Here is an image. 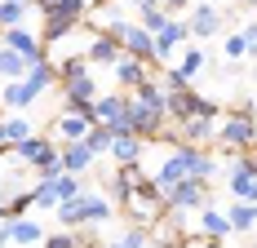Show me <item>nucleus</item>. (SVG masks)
<instances>
[{
    "label": "nucleus",
    "mask_w": 257,
    "mask_h": 248,
    "mask_svg": "<svg viewBox=\"0 0 257 248\" xmlns=\"http://www.w3.org/2000/svg\"><path fill=\"white\" fill-rule=\"evenodd\" d=\"M217 142H222V147H231V151L257 147V115L235 106L231 115H222V124H217Z\"/></svg>",
    "instance_id": "1"
},
{
    "label": "nucleus",
    "mask_w": 257,
    "mask_h": 248,
    "mask_svg": "<svg viewBox=\"0 0 257 248\" xmlns=\"http://www.w3.org/2000/svg\"><path fill=\"white\" fill-rule=\"evenodd\" d=\"M164 204H169V213H186V208H204L208 204V191L200 177H182L178 186H169L164 191Z\"/></svg>",
    "instance_id": "2"
},
{
    "label": "nucleus",
    "mask_w": 257,
    "mask_h": 248,
    "mask_svg": "<svg viewBox=\"0 0 257 248\" xmlns=\"http://www.w3.org/2000/svg\"><path fill=\"white\" fill-rule=\"evenodd\" d=\"M226 191H231L235 199H244V204H257V173L248 169V160L244 155H235L231 164H226Z\"/></svg>",
    "instance_id": "3"
},
{
    "label": "nucleus",
    "mask_w": 257,
    "mask_h": 248,
    "mask_svg": "<svg viewBox=\"0 0 257 248\" xmlns=\"http://www.w3.org/2000/svg\"><path fill=\"white\" fill-rule=\"evenodd\" d=\"M93 111L102 124H111V133H128V93H102Z\"/></svg>",
    "instance_id": "4"
},
{
    "label": "nucleus",
    "mask_w": 257,
    "mask_h": 248,
    "mask_svg": "<svg viewBox=\"0 0 257 248\" xmlns=\"http://www.w3.org/2000/svg\"><path fill=\"white\" fill-rule=\"evenodd\" d=\"M0 40H5V49L23 53L31 67H36V62H45V40H40V36H31L27 27H5V36H0Z\"/></svg>",
    "instance_id": "5"
},
{
    "label": "nucleus",
    "mask_w": 257,
    "mask_h": 248,
    "mask_svg": "<svg viewBox=\"0 0 257 248\" xmlns=\"http://www.w3.org/2000/svg\"><path fill=\"white\" fill-rule=\"evenodd\" d=\"M186 36H191V23H186V18H169V27L155 36V62H169L173 49H178Z\"/></svg>",
    "instance_id": "6"
},
{
    "label": "nucleus",
    "mask_w": 257,
    "mask_h": 248,
    "mask_svg": "<svg viewBox=\"0 0 257 248\" xmlns=\"http://www.w3.org/2000/svg\"><path fill=\"white\" fill-rule=\"evenodd\" d=\"M40 98V89L31 84V80H5L0 84V106H9V111H23L31 102Z\"/></svg>",
    "instance_id": "7"
},
{
    "label": "nucleus",
    "mask_w": 257,
    "mask_h": 248,
    "mask_svg": "<svg viewBox=\"0 0 257 248\" xmlns=\"http://www.w3.org/2000/svg\"><path fill=\"white\" fill-rule=\"evenodd\" d=\"M62 93H67V111H76V106L98 102V84H93L89 75H76V80H67V84H62Z\"/></svg>",
    "instance_id": "8"
},
{
    "label": "nucleus",
    "mask_w": 257,
    "mask_h": 248,
    "mask_svg": "<svg viewBox=\"0 0 257 248\" xmlns=\"http://www.w3.org/2000/svg\"><path fill=\"white\" fill-rule=\"evenodd\" d=\"M62 169H67V173H84V169H93V160H98V155H93V151L84 147V142H62Z\"/></svg>",
    "instance_id": "9"
},
{
    "label": "nucleus",
    "mask_w": 257,
    "mask_h": 248,
    "mask_svg": "<svg viewBox=\"0 0 257 248\" xmlns=\"http://www.w3.org/2000/svg\"><path fill=\"white\" fill-rule=\"evenodd\" d=\"M217 138V120H186L178 133L182 147H204V142H213Z\"/></svg>",
    "instance_id": "10"
},
{
    "label": "nucleus",
    "mask_w": 257,
    "mask_h": 248,
    "mask_svg": "<svg viewBox=\"0 0 257 248\" xmlns=\"http://www.w3.org/2000/svg\"><path fill=\"white\" fill-rule=\"evenodd\" d=\"M142 147H147V142H142L138 133H115V138H111V160H115V164H138Z\"/></svg>",
    "instance_id": "11"
},
{
    "label": "nucleus",
    "mask_w": 257,
    "mask_h": 248,
    "mask_svg": "<svg viewBox=\"0 0 257 248\" xmlns=\"http://www.w3.org/2000/svg\"><path fill=\"white\" fill-rule=\"evenodd\" d=\"M84 58H89V62H106V67H115V62L124 58V49H120V45H115L111 36H102V31H98V36L89 40V49H84Z\"/></svg>",
    "instance_id": "12"
},
{
    "label": "nucleus",
    "mask_w": 257,
    "mask_h": 248,
    "mask_svg": "<svg viewBox=\"0 0 257 248\" xmlns=\"http://www.w3.org/2000/svg\"><path fill=\"white\" fill-rule=\"evenodd\" d=\"M111 222V204L102 195H80V226H106Z\"/></svg>",
    "instance_id": "13"
},
{
    "label": "nucleus",
    "mask_w": 257,
    "mask_h": 248,
    "mask_svg": "<svg viewBox=\"0 0 257 248\" xmlns=\"http://www.w3.org/2000/svg\"><path fill=\"white\" fill-rule=\"evenodd\" d=\"M111 71H115V84H124V89H138L142 80H151V75H147V62H138V58H128V53L111 67Z\"/></svg>",
    "instance_id": "14"
},
{
    "label": "nucleus",
    "mask_w": 257,
    "mask_h": 248,
    "mask_svg": "<svg viewBox=\"0 0 257 248\" xmlns=\"http://www.w3.org/2000/svg\"><path fill=\"white\" fill-rule=\"evenodd\" d=\"M186 23H191V36H200V40L222 31V18H217V9H213V5H200V9H195Z\"/></svg>",
    "instance_id": "15"
},
{
    "label": "nucleus",
    "mask_w": 257,
    "mask_h": 248,
    "mask_svg": "<svg viewBox=\"0 0 257 248\" xmlns=\"http://www.w3.org/2000/svg\"><path fill=\"white\" fill-rule=\"evenodd\" d=\"M9 230H14V244H45V226L31 217H9Z\"/></svg>",
    "instance_id": "16"
},
{
    "label": "nucleus",
    "mask_w": 257,
    "mask_h": 248,
    "mask_svg": "<svg viewBox=\"0 0 257 248\" xmlns=\"http://www.w3.org/2000/svg\"><path fill=\"white\" fill-rule=\"evenodd\" d=\"M27 71H31V62H27L23 53L0 45V80H27Z\"/></svg>",
    "instance_id": "17"
},
{
    "label": "nucleus",
    "mask_w": 257,
    "mask_h": 248,
    "mask_svg": "<svg viewBox=\"0 0 257 248\" xmlns=\"http://www.w3.org/2000/svg\"><path fill=\"white\" fill-rule=\"evenodd\" d=\"M23 138H31V120H23V115L0 120V147H18Z\"/></svg>",
    "instance_id": "18"
},
{
    "label": "nucleus",
    "mask_w": 257,
    "mask_h": 248,
    "mask_svg": "<svg viewBox=\"0 0 257 248\" xmlns=\"http://www.w3.org/2000/svg\"><path fill=\"white\" fill-rule=\"evenodd\" d=\"M84 9H89V0H53V5H45L40 14H45V18H71V23H80Z\"/></svg>",
    "instance_id": "19"
},
{
    "label": "nucleus",
    "mask_w": 257,
    "mask_h": 248,
    "mask_svg": "<svg viewBox=\"0 0 257 248\" xmlns=\"http://www.w3.org/2000/svg\"><path fill=\"white\" fill-rule=\"evenodd\" d=\"M200 222H204V235H217V239H226V235H231V217H226V213H217V204H204Z\"/></svg>",
    "instance_id": "20"
},
{
    "label": "nucleus",
    "mask_w": 257,
    "mask_h": 248,
    "mask_svg": "<svg viewBox=\"0 0 257 248\" xmlns=\"http://www.w3.org/2000/svg\"><path fill=\"white\" fill-rule=\"evenodd\" d=\"M31 199H36V208H58L62 195H58V177H40L36 186H31Z\"/></svg>",
    "instance_id": "21"
},
{
    "label": "nucleus",
    "mask_w": 257,
    "mask_h": 248,
    "mask_svg": "<svg viewBox=\"0 0 257 248\" xmlns=\"http://www.w3.org/2000/svg\"><path fill=\"white\" fill-rule=\"evenodd\" d=\"M226 217H231V230H253V226H257V204L235 199L231 208H226Z\"/></svg>",
    "instance_id": "22"
},
{
    "label": "nucleus",
    "mask_w": 257,
    "mask_h": 248,
    "mask_svg": "<svg viewBox=\"0 0 257 248\" xmlns=\"http://www.w3.org/2000/svg\"><path fill=\"white\" fill-rule=\"evenodd\" d=\"M111 138H115V133H111V124H93V129L84 133V147L102 160V155H111Z\"/></svg>",
    "instance_id": "23"
},
{
    "label": "nucleus",
    "mask_w": 257,
    "mask_h": 248,
    "mask_svg": "<svg viewBox=\"0 0 257 248\" xmlns=\"http://www.w3.org/2000/svg\"><path fill=\"white\" fill-rule=\"evenodd\" d=\"M27 80H31L40 93H45V89H53V84H62V75H58V67H53L49 58H45V62H36V67L27 71Z\"/></svg>",
    "instance_id": "24"
},
{
    "label": "nucleus",
    "mask_w": 257,
    "mask_h": 248,
    "mask_svg": "<svg viewBox=\"0 0 257 248\" xmlns=\"http://www.w3.org/2000/svg\"><path fill=\"white\" fill-rule=\"evenodd\" d=\"M58 75H62V84L76 80V75H89V58H84V53H67V58L58 62Z\"/></svg>",
    "instance_id": "25"
},
{
    "label": "nucleus",
    "mask_w": 257,
    "mask_h": 248,
    "mask_svg": "<svg viewBox=\"0 0 257 248\" xmlns=\"http://www.w3.org/2000/svg\"><path fill=\"white\" fill-rule=\"evenodd\" d=\"M106 244L111 248H147L151 244V230H147V226H128L120 239H106Z\"/></svg>",
    "instance_id": "26"
},
{
    "label": "nucleus",
    "mask_w": 257,
    "mask_h": 248,
    "mask_svg": "<svg viewBox=\"0 0 257 248\" xmlns=\"http://www.w3.org/2000/svg\"><path fill=\"white\" fill-rule=\"evenodd\" d=\"M173 71H178L182 80H186V84H191V80H195V75L204 71V53H200V49H186V58H182V62H178V67H173Z\"/></svg>",
    "instance_id": "27"
},
{
    "label": "nucleus",
    "mask_w": 257,
    "mask_h": 248,
    "mask_svg": "<svg viewBox=\"0 0 257 248\" xmlns=\"http://www.w3.org/2000/svg\"><path fill=\"white\" fill-rule=\"evenodd\" d=\"M27 5L23 0H0V27H23Z\"/></svg>",
    "instance_id": "28"
},
{
    "label": "nucleus",
    "mask_w": 257,
    "mask_h": 248,
    "mask_svg": "<svg viewBox=\"0 0 257 248\" xmlns=\"http://www.w3.org/2000/svg\"><path fill=\"white\" fill-rule=\"evenodd\" d=\"M222 53H226L231 62H239V58H248V45H244V36H239V31H231V36H226V45H222Z\"/></svg>",
    "instance_id": "29"
},
{
    "label": "nucleus",
    "mask_w": 257,
    "mask_h": 248,
    "mask_svg": "<svg viewBox=\"0 0 257 248\" xmlns=\"http://www.w3.org/2000/svg\"><path fill=\"white\" fill-rule=\"evenodd\" d=\"M45 248H80V230H58V235H45Z\"/></svg>",
    "instance_id": "30"
},
{
    "label": "nucleus",
    "mask_w": 257,
    "mask_h": 248,
    "mask_svg": "<svg viewBox=\"0 0 257 248\" xmlns=\"http://www.w3.org/2000/svg\"><path fill=\"white\" fill-rule=\"evenodd\" d=\"M138 23L147 27V31H151V36H160V31H164V27H169V14H164V9H155V14H142V18H138Z\"/></svg>",
    "instance_id": "31"
},
{
    "label": "nucleus",
    "mask_w": 257,
    "mask_h": 248,
    "mask_svg": "<svg viewBox=\"0 0 257 248\" xmlns=\"http://www.w3.org/2000/svg\"><path fill=\"white\" fill-rule=\"evenodd\" d=\"M178 248H222V239L217 235H186Z\"/></svg>",
    "instance_id": "32"
},
{
    "label": "nucleus",
    "mask_w": 257,
    "mask_h": 248,
    "mask_svg": "<svg viewBox=\"0 0 257 248\" xmlns=\"http://www.w3.org/2000/svg\"><path fill=\"white\" fill-rule=\"evenodd\" d=\"M239 36H244V45H248V53L257 58V18H248V23L239 27Z\"/></svg>",
    "instance_id": "33"
},
{
    "label": "nucleus",
    "mask_w": 257,
    "mask_h": 248,
    "mask_svg": "<svg viewBox=\"0 0 257 248\" xmlns=\"http://www.w3.org/2000/svg\"><path fill=\"white\" fill-rule=\"evenodd\" d=\"M133 5H138V18H142V14H155V9H164L160 0H133Z\"/></svg>",
    "instance_id": "34"
},
{
    "label": "nucleus",
    "mask_w": 257,
    "mask_h": 248,
    "mask_svg": "<svg viewBox=\"0 0 257 248\" xmlns=\"http://www.w3.org/2000/svg\"><path fill=\"white\" fill-rule=\"evenodd\" d=\"M160 5H164V14H178V9H186L191 0H160Z\"/></svg>",
    "instance_id": "35"
},
{
    "label": "nucleus",
    "mask_w": 257,
    "mask_h": 248,
    "mask_svg": "<svg viewBox=\"0 0 257 248\" xmlns=\"http://www.w3.org/2000/svg\"><path fill=\"white\" fill-rule=\"evenodd\" d=\"M80 248H111V244H102V239H93V235H80Z\"/></svg>",
    "instance_id": "36"
},
{
    "label": "nucleus",
    "mask_w": 257,
    "mask_h": 248,
    "mask_svg": "<svg viewBox=\"0 0 257 248\" xmlns=\"http://www.w3.org/2000/svg\"><path fill=\"white\" fill-rule=\"evenodd\" d=\"M9 239H14V230H9V217H5V222H0V248L9 244Z\"/></svg>",
    "instance_id": "37"
},
{
    "label": "nucleus",
    "mask_w": 257,
    "mask_h": 248,
    "mask_svg": "<svg viewBox=\"0 0 257 248\" xmlns=\"http://www.w3.org/2000/svg\"><path fill=\"white\" fill-rule=\"evenodd\" d=\"M244 160H248V169L257 173V147H248V151H244Z\"/></svg>",
    "instance_id": "38"
},
{
    "label": "nucleus",
    "mask_w": 257,
    "mask_h": 248,
    "mask_svg": "<svg viewBox=\"0 0 257 248\" xmlns=\"http://www.w3.org/2000/svg\"><path fill=\"white\" fill-rule=\"evenodd\" d=\"M45 5H53V0H36V9H45Z\"/></svg>",
    "instance_id": "39"
},
{
    "label": "nucleus",
    "mask_w": 257,
    "mask_h": 248,
    "mask_svg": "<svg viewBox=\"0 0 257 248\" xmlns=\"http://www.w3.org/2000/svg\"><path fill=\"white\" fill-rule=\"evenodd\" d=\"M23 5H27V9H31V5H36V0H23Z\"/></svg>",
    "instance_id": "40"
},
{
    "label": "nucleus",
    "mask_w": 257,
    "mask_h": 248,
    "mask_svg": "<svg viewBox=\"0 0 257 248\" xmlns=\"http://www.w3.org/2000/svg\"><path fill=\"white\" fill-rule=\"evenodd\" d=\"M0 222H5V208H0Z\"/></svg>",
    "instance_id": "41"
},
{
    "label": "nucleus",
    "mask_w": 257,
    "mask_h": 248,
    "mask_svg": "<svg viewBox=\"0 0 257 248\" xmlns=\"http://www.w3.org/2000/svg\"><path fill=\"white\" fill-rule=\"evenodd\" d=\"M204 5H217V0H204Z\"/></svg>",
    "instance_id": "42"
},
{
    "label": "nucleus",
    "mask_w": 257,
    "mask_h": 248,
    "mask_svg": "<svg viewBox=\"0 0 257 248\" xmlns=\"http://www.w3.org/2000/svg\"><path fill=\"white\" fill-rule=\"evenodd\" d=\"M0 36H5V27H0Z\"/></svg>",
    "instance_id": "43"
},
{
    "label": "nucleus",
    "mask_w": 257,
    "mask_h": 248,
    "mask_svg": "<svg viewBox=\"0 0 257 248\" xmlns=\"http://www.w3.org/2000/svg\"><path fill=\"white\" fill-rule=\"evenodd\" d=\"M253 75H257V71H253Z\"/></svg>",
    "instance_id": "44"
}]
</instances>
